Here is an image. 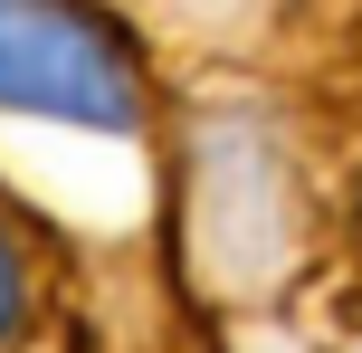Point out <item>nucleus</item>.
<instances>
[{
  "mask_svg": "<svg viewBox=\"0 0 362 353\" xmlns=\"http://www.w3.org/2000/svg\"><path fill=\"white\" fill-rule=\"evenodd\" d=\"M0 115L144 134V76L86 0H0Z\"/></svg>",
  "mask_w": 362,
  "mask_h": 353,
  "instance_id": "nucleus-1",
  "label": "nucleus"
},
{
  "mask_svg": "<svg viewBox=\"0 0 362 353\" xmlns=\"http://www.w3.org/2000/svg\"><path fill=\"white\" fill-rule=\"evenodd\" d=\"M19 335V258H10V239H0V344Z\"/></svg>",
  "mask_w": 362,
  "mask_h": 353,
  "instance_id": "nucleus-2",
  "label": "nucleus"
}]
</instances>
